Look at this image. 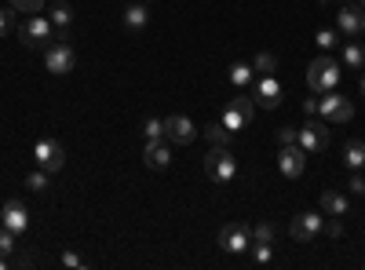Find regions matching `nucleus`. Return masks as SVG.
<instances>
[{
    "mask_svg": "<svg viewBox=\"0 0 365 270\" xmlns=\"http://www.w3.org/2000/svg\"><path fill=\"white\" fill-rule=\"evenodd\" d=\"M340 77H344V70H340V63H336V58H332L329 51H322L314 63L307 66V84H311V92H314V95L332 92V88L340 84Z\"/></svg>",
    "mask_w": 365,
    "mask_h": 270,
    "instance_id": "f257e3e1",
    "label": "nucleus"
},
{
    "mask_svg": "<svg viewBox=\"0 0 365 270\" xmlns=\"http://www.w3.org/2000/svg\"><path fill=\"white\" fill-rule=\"evenodd\" d=\"M205 175L220 187H230L237 179V157L230 154V146H208L205 154Z\"/></svg>",
    "mask_w": 365,
    "mask_h": 270,
    "instance_id": "f03ea898",
    "label": "nucleus"
},
{
    "mask_svg": "<svg viewBox=\"0 0 365 270\" xmlns=\"http://www.w3.org/2000/svg\"><path fill=\"white\" fill-rule=\"evenodd\" d=\"M73 66H77V55H73L70 41L55 33V41L44 48V70L55 77H66V73H73Z\"/></svg>",
    "mask_w": 365,
    "mask_h": 270,
    "instance_id": "7ed1b4c3",
    "label": "nucleus"
},
{
    "mask_svg": "<svg viewBox=\"0 0 365 270\" xmlns=\"http://www.w3.org/2000/svg\"><path fill=\"white\" fill-rule=\"evenodd\" d=\"M252 113H256V103H252V95H234V99H227V106H223V113H220V121L237 135L241 128H249L252 125Z\"/></svg>",
    "mask_w": 365,
    "mask_h": 270,
    "instance_id": "20e7f679",
    "label": "nucleus"
},
{
    "mask_svg": "<svg viewBox=\"0 0 365 270\" xmlns=\"http://www.w3.org/2000/svg\"><path fill=\"white\" fill-rule=\"evenodd\" d=\"M329 139H332V128H329V121H325V117H307V125H303L299 128V150H303V154H322V150L329 146Z\"/></svg>",
    "mask_w": 365,
    "mask_h": 270,
    "instance_id": "39448f33",
    "label": "nucleus"
},
{
    "mask_svg": "<svg viewBox=\"0 0 365 270\" xmlns=\"http://www.w3.org/2000/svg\"><path fill=\"white\" fill-rule=\"evenodd\" d=\"M19 41H22V48H48V44L55 41V26H51V19H44V15H29V19L19 26Z\"/></svg>",
    "mask_w": 365,
    "mask_h": 270,
    "instance_id": "423d86ee",
    "label": "nucleus"
},
{
    "mask_svg": "<svg viewBox=\"0 0 365 270\" xmlns=\"http://www.w3.org/2000/svg\"><path fill=\"white\" fill-rule=\"evenodd\" d=\"M34 157H37V168H44L48 175H55V172L66 168V146L58 142V139H51V135H44V139L34 142Z\"/></svg>",
    "mask_w": 365,
    "mask_h": 270,
    "instance_id": "0eeeda50",
    "label": "nucleus"
},
{
    "mask_svg": "<svg viewBox=\"0 0 365 270\" xmlns=\"http://www.w3.org/2000/svg\"><path fill=\"white\" fill-rule=\"evenodd\" d=\"M318 117H325L329 125H347L351 117H354V106H351L347 95H340L336 88H332V92H325L318 99Z\"/></svg>",
    "mask_w": 365,
    "mask_h": 270,
    "instance_id": "6e6552de",
    "label": "nucleus"
},
{
    "mask_svg": "<svg viewBox=\"0 0 365 270\" xmlns=\"http://www.w3.org/2000/svg\"><path fill=\"white\" fill-rule=\"evenodd\" d=\"M289 234H292V242H299V245L318 242V237L325 234V212H299V216H292Z\"/></svg>",
    "mask_w": 365,
    "mask_h": 270,
    "instance_id": "1a4fd4ad",
    "label": "nucleus"
},
{
    "mask_svg": "<svg viewBox=\"0 0 365 270\" xmlns=\"http://www.w3.org/2000/svg\"><path fill=\"white\" fill-rule=\"evenodd\" d=\"M336 33L347 37V41H358L365 33V8L358 4H340L336 11Z\"/></svg>",
    "mask_w": 365,
    "mask_h": 270,
    "instance_id": "9d476101",
    "label": "nucleus"
},
{
    "mask_svg": "<svg viewBox=\"0 0 365 270\" xmlns=\"http://www.w3.org/2000/svg\"><path fill=\"white\" fill-rule=\"evenodd\" d=\"M216 242H220L223 252H245V249L252 245V227H245V223H227V227H220Z\"/></svg>",
    "mask_w": 365,
    "mask_h": 270,
    "instance_id": "9b49d317",
    "label": "nucleus"
},
{
    "mask_svg": "<svg viewBox=\"0 0 365 270\" xmlns=\"http://www.w3.org/2000/svg\"><path fill=\"white\" fill-rule=\"evenodd\" d=\"M165 139L172 146H190L197 139V125L190 121L187 113H175V117H168V121H165Z\"/></svg>",
    "mask_w": 365,
    "mask_h": 270,
    "instance_id": "f8f14e48",
    "label": "nucleus"
},
{
    "mask_svg": "<svg viewBox=\"0 0 365 270\" xmlns=\"http://www.w3.org/2000/svg\"><path fill=\"white\" fill-rule=\"evenodd\" d=\"M252 103L256 106H267V110H278L282 106V84H278V77H256L252 81Z\"/></svg>",
    "mask_w": 365,
    "mask_h": 270,
    "instance_id": "ddd939ff",
    "label": "nucleus"
},
{
    "mask_svg": "<svg viewBox=\"0 0 365 270\" xmlns=\"http://www.w3.org/2000/svg\"><path fill=\"white\" fill-rule=\"evenodd\" d=\"M278 168H282L285 179H299L303 175V168H307V154L299 150V142H289V146L278 150Z\"/></svg>",
    "mask_w": 365,
    "mask_h": 270,
    "instance_id": "4468645a",
    "label": "nucleus"
},
{
    "mask_svg": "<svg viewBox=\"0 0 365 270\" xmlns=\"http://www.w3.org/2000/svg\"><path fill=\"white\" fill-rule=\"evenodd\" d=\"M0 216H4V227H8L11 234H26V230H29V208H26L22 201H15V197L4 201V212H0Z\"/></svg>",
    "mask_w": 365,
    "mask_h": 270,
    "instance_id": "2eb2a0df",
    "label": "nucleus"
},
{
    "mask_svg": "<svg viewBox=\"0 0 365 270\" xmlns=\"http://www.w3.org/2000/svg\"><path fill=\"white\" fill-rule=\"evenodd\" d=\"M143 165H146L150 172H165V168L172 165V146H168V139H161V142H146V150H143Z\"/></svg>",
    "mask_w": 365,
    "mask_h": 270,
    "instance_id": "dca6fc26",
    "label": "nucleus"
},
{
    "mask_svg": "<svg viewBox=\"0 0 365 270\" xmlns=\"http://www.w3.org/2000/svg\"><path fill=\"white\" fill-rule=\"evenodd\" d=\"M322 212L325 216H347L351 212V201H347V194H340V190H322Z\"/></svg>",
    "mask_w": 365,
    "mask_h": 270,
    "instance_id": "f3484780",
    "label": "nucleus"
},
{
    "mask_svg": "<svg viewBox=\"0 0 365 270\" xmlns=\"http://www.w3.org/2000/svg\"><path fill=\"white\" fill-rule=\"evenodd\" d=\"M150 22V8H146V0H135V4L125 8V29H132V33H143Z\"/></svg>",
    "mask_w": 365,
    "mask_h": 270,
    "instance_id": "a211bd4d",
    "label": "nucleus"
},
{
    "mask_svg": "<svg viewBox=\"0 0 365 270\" xmlns=\"http://www.w3.org/2000/svg\"><path fill=\"white\" fill-rule=\"evenodd\" d=\"M201 135L208 139V146H230V142H234V132H230L223 121H208V125L201 128Z\"/></svg>",
    "mask_w": 365,
    "mask_h": 270,
    "instance_id": "6ab92c4d",
    "label": "nucleus"
},
{
    "mask_svg": "<svg viewBox=\"0 0 365 270\" xmlns=\"http://www.w3.org/2000/svg\"><path fill=\"white\" fill-rule=\"evenodd\" d=\"M344 165H347L351 172H361V168H365V142H361V139H351V142L344 146Z\"/></svg>",
    "mask_w": 365,
    "mask_h": 270,
    "instance_id": "aec40b11",
    "label": "nucleus"
},
{
    "mask_svg": "<svg viewBox=\"0 0 365 270\" xmlns=\"http://www.w3.org/2000/svg\"><path fill=\"white\" fill-rule=\"evenodd\" d=\"M252 81H256V70H252L249 63H234V66H230V84H234V88H241V92H245V88H252Z\"/></svg>",
    "mask_w": 365,
    "mask_h": 270,
    "instance_id": "412c9836",
    "label": "nucleus"
},
{
    "mask_svg": "<svg viewBox=\"0 0 365 270\" xmlns=\"http://www.w3.org/2000/svg\"><path fill=\"white\" fill-rule=\"evenodd\" d=\"M51 26L55 29H70V22H73V8L66 4V0H58V4H51Z\"/></svg>",
    "mask_w": 365,
    "mask_h": 270,
    "instance_id": "4be33fe9",
    "label": "nucleus"
},
{
    "mask_svg": "<svg viewBox=\"0 0 365 270\" xmlns=\"http://www.w3.org/2000/svg\"><path fill=\"white\" fill-rule=\"evenodd\" d=\"M344 66H351V70H361L365 66V51H361L358 41H347L344 44Z\"/></svg>",
    "mask_w": 365,
    "mask_h": 270,
    "instance_id": "5701e85b",
    "label": "nucleus"
},
{
    "mask_svg": "<svg viewBox=\"0 0 365 270\" xmlns=\"http://www.w3.org/2000/svg\"><path fill=\"white\" fill-rule=\"evenodd\" d=\"M252 70H256L259 77H270L274 70H278V55H270V51H259V55H256V63H252Z\"/></svg>",
    "mask_w": 365,
    "mask_h": 270,
    "instance_id": "b1692460",
    "label": "nucleus"
},
{
    "mask_svg": "<svg viewBox=\"0 0 365 270\" xmlns=\"http://www.w3.org/2000/svg\"><path fill=\"white\" fill-rule=\"evenodd\" d=\"M143 135H146V142H161V139H165V121L150 117V121L143 125Z\"/></svg>",
    "mask_w": 365,
    "mask_h": 270,
    "instance_id": "393cba45",
    "label": "nucleus"
},
{
    "mask_svg": "<svg viewBox=\"0 0 365 270\" xmlns=\"http://www.w3.org/2000/svg\"><path fill=\"white\" fill-rule=\"evenodd\" d=\"M26 187H29V190H37V194H44V190L51 187V183H48V172H44V168L29 172V175H26Z\"/></svg>",
    "mask_w": 365,
    "mask_h": 270,
    "instance_id": "a878e982",
    "label": "nucleus"
},
{
    "mask_svg": "<svg viewBox=\"0 0 365 270\" xmlns=\"http://www.w3.org/2000/svg\"><path fill=\"white\" fill-rule=\"evenodd\" d=\"M314 44H318L322 51H332V48L340 44V33H336V29H318V37H314Z\"/></svg>",
    "mask_w": 365,
    "mask_h": 270,
    "instance_id": "bb28decb",
    "label": "nucleus"
},
{
    "mask_svg": "<svg viewBox=\"0 0 365 270\" xmlns=\"http://www.w3.org/2000/svg\"><path fill=\"white\" fill-rule=\"evenodd\" d=\"M274 234H278V230H274V223H256L252 227V242H267V245H274Z\"/></svg>",
    "mask_w": 365,
    "mask_h": 270,
    "instance_id": "cd10ccee",
    "label": "nucleus"
},
{
    "mask_svg": "<svg viewBox=\"0 0 365 270\" xmlns=\"http://www.w3.org/2000/svg\"><path fill=\"white\" fill-rule=\"evenodd\" d=\"M15 11H26V15H41L44 11V0H8Z\"/></svg>",
    "mask_w": 365,
    "mask_h": 270,
    "instance_id": "c85d7f7f",
    "label": "nucleus"
},
{
    "mask_svg": "<svg viewBox=\"0 0 365 270\" xmlns=\"http://www.w3.org/2000/svg\"><path fill=\"white\" fill-rule=\"evenodd\" d=\"M15 237L19 234H11L8 227H0V256L4 259H11V252H15Z\"/></svg>",
    "mask_w": 365,
    "mask_h": 270,
    "instance_id": "c756f323",
    "label": "nucleus"
},
{
    "mask_svg": "<svg viewBox=\"0 0 365 270\" xmlns=\"http://www.w3.org/2000/svg\"><path fill=\"white\" fill-rule=\"evenodd\" d=\"M252 259H256V263H270V259H274V249H270L267 242H252Z\"/></svg>",
    "mask_w": 365,
    "mask_h": 270,
    "instance_id": "7c9ffc66",
    "label": "nucleus"
},
{
    "mask_svg": "<svg viewBox=\"0 0 365 270\" xmlns=\"http://www.w3.org/2000/svg\"><path fill=\"white\" fill-rule=\"evenodd\" d=\"M63 266H66V270H84L88 259H84L81 252H70V249H66V252H63Z\"/></svg>",
    "mask_w": 365,
    "mask_h": 270,
    "instance_id": "2f4dec72",
    "label": "nucleus"
},
{
    "mask_svg": "<svg viewBox=\"0 0 365 270\" xmlns=\"http://www.w3.org/2000/svg\"><path fill=\"white\" fill-rule=\"evenodd\" d=\"M15 29V8L8 11V8H0V37H8Z\"/></svg>",
    "mask_w": 365,
    "mask_h": 270,
    "instance_id": "473e14b6",
    "label": "nucleus"
},
{
    "mask_svg": "<svg viewBox=\"0 0 365 270\" xmlns=\"http://www.w3.org/2000/svg\"><path fill=\"white\" fill-rule=\"evenodd\" d=\"M296 139H299V128H296V125L278 128V146H289V142H296Z\"/></svg>",
    "mask_w": 365,
    "mask_h": 270,
    "instance_id": "72a5a7b5",
    "label": "nucleus"
},
{
    "mask_svg": "<svg viewBox=\"0 0 365 270\" xmlns=\"http://www.w3.org/2000/svg\"><path fill=\"white\" fill-rule=\"evenodd\" d=\"M347 190H351V194H358V197L365 194V175H361V172H351V179H347Z\"/></svg>",
    "mask_w": 365,
    "mask_h": 270,
    "instance_id": "f704fd0d",
    "label": "nucleus"
},
{
    "mask_svg": "<svg viewBox=\"0 0 365 270\" xmlns=\"http://www.w3.org/2000/svg\"><path fill=\"white\" fill-rule=\"evenodd\" d=\"M318 99H322V95H318ZM318 99H303V113H307V117L318 113Z\"/></svg>",
    "mask_w": 365,
    "mask_h": 270,
    "instance_id": "c9c22d12",
    "label": "nucleus"
},
{
    "mask_svg": "<svg viewBox=\"0 0 365 270\" xmlns=\"http://www.w3.org/2000/svg\"><path fill=\"white\" fill-rule=\"evenodd\" d=\"M358 92H361V99H365V73L358 77Z\"/></svg>",
    "mask_w": 365,
    "mask_h": 270,
    "instance_id": "e433bc0d",
    "label": "nucleus"
},
{
    "mask_svg": "<svg viewBox=\"0 0 365 270\" xmlns=\"http://www.w3.org/2000/svg\"><path fill=\"white\" fill-rule=\"evenodd\" d=\"M354 4H358V8H365V0H354Z\"/></svg>",
    "mask_w": 365,
    "mask_h": 270,
    "instance_id": "4c0bfd02",
    "label": "nucleus"
},
{
    "mask_svg": "<svg viewBox=\"0 0 365 270\" xmlns=\"http://www.w3.org/2000/svg\"><path fill=\"white\" fill-rule=\"evenodd\" d=\"M340 4H354V0H340Z\"/></svg>",
    "mask_w": 365,
    "mask_h": 270,
    "instance_id": "58836bf2",
    "label": "nucleus"
},
{
    "mask_svg": "<svg viewBox=\"0 0 365 270\" xmlns=\"http://www.w3.org/2000/svg\"><path fill=\"white\" fill-rule=\"evenodd\" d=\"M322 4H329V0H322Z\"/></svg>",
    "mask_w": 365,
    "mask_h": 270,
    "instance_id": "ea45409f",
    "label": "nucleus"
},
{
    "mask_svg": "<svg viewBox=\"0 0 365 270\" xmlns=\"http://www.w3.org/2000/svg\"><path fill=\"white\" fill-rule=\"evenodd\" d=\"M146 4H150V0H146Z\"/></svg>",
    "mask_w": 365,
    "mask_h": 270,
    "instance_id": "a19ab883",
    "label": "nucleus"
}]
</instances>
